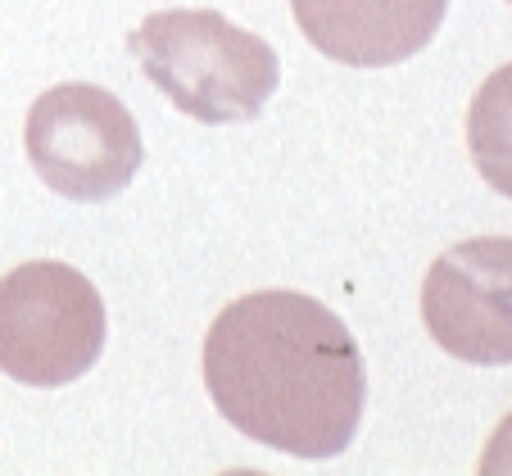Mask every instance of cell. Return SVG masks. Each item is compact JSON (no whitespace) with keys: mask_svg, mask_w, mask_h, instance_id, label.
Instances as JSON below:
<instances>
[{"mask_svg":"<svg viewBox=\"0 0 512 476\" xmlns=\"http://www.w3.org/2000/svg\"><path fill=\"white\" fill-rule=\"evenodd\" d=\"M204 386L218 413L259 445L336 458L363 422L368 372L327 304L300 291H254L213 318Z\"/></svg>","mask_w":512,"mask_h":476,"instance_id":"obj_1","label":"cell"},{"mask_svg":"<svg viewBox=\"0 0 512 476\" xmlns=\"http://www.w3.org/2000/svg\"><path fill=\"white\" fill-rule=\"evenodd\" d=\"M127 50L195 123H250L281 82L277 50L213 10L150 14Z\"/></svg>","mask_w":512,"mask_h":476,"instance_id":"obj_2","label":"cell"},{"mask_svg":"<svg viewBox=\"0 0 512 476\" xmlns=\"http://www.w3.org/2000/svg\"><path fill=\"white\" fill-rule=\"evenodd\" d=\"M105 350V304L78 268L37 259L0 277V372L68 386Z\"/></svg>","mask_w":512,"mask_h":476,"instance_id":"obj_3","label":"cell"},{"mask_svg":"<svg viewBox=\"0 0 512 476\" xmlns=\"http://www.w3.org/2000/svg\"><path fill=\"white\" fill-rule=\"evenodd\" d=\"M23 146L37 177L64 200H109L136 177L145 150L136 118L91 82H64L28 109Z\"/></svg>","mask_w":512,"mask_h":476,"instance_id":"obj_4","label":"cell"},{"mask_svg":"<svg viewBox=\"0 0 512 476\" xmlns=\"http://www.w3.org/2000/svg\"><path fill=\"white\" fill-rule=\"evenodd\" d=\"M422 318L454 359L481 368L512 363V236L449 245L422 282Z\"/></svg>","mask_w":512,"mask_h":476,"instance_id":"obj_5","label":"cell"},{"mask_svg":"<svg viewBox=\"0 0 512 476\" xmlns=\"http://www.w3.org/2000/svg\"><path fill=\"white\" fill-rule=\"evenodd\" d=\"M300 32L336 64L390 68L426 50L449 0H290Z\"/></svg>","mask_w":512,"mask_h":476,"instance_id":"obj_6","label":"cell"},{"mask_svg":"<svg viewBox=\"0 0 512 476\" xmlns=\"http://www.w3.org/2000/svg\"><path fill=\"white\" fill-rule=\"evenodd\" d=\"M467 150L481 177L512 200V64L481 82L467 109Z\"/></svg>","mask_w":512,"mask_h":476,"instance_id":"obj_7","label":"cell"},{"mask_svg":"<svg viewBox=\"0 0 512 476\" xmlns=\"http://www.w3.org/2000/svg\"><path fill=\"white\" fill-rule=\"evenodd\" d=\"M476 476H512V413L499 422V431L490 436V445H485Z\"/></svg>","mask_w":512,"mask_h":476,"instance_id":"obj_8","label":"cell"},{"mask_svg":"<svg viewBox=\"0 0 512 476\" xmlns=\"http://www.w3.org/2000/svg\"><path fill=\"white\" fill-rule=\"evenodd\" d=\"M223 476H268V472H223Z\"/></svg>","mask_w":512,"mask_h":476,"instance_id":"obj_9","label":"cell"}]
</instances>
